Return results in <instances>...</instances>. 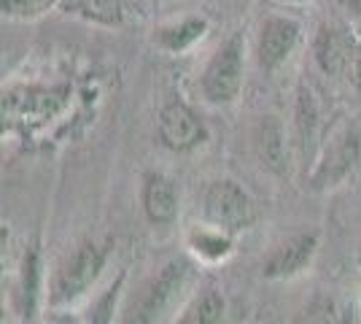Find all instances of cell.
I'll return each instance as SVG.
<instances>
[{"instance_id":"cell-6","label":"cell","mask_w":361,"mask_h":324,"mask_svg":"<svg viewBox=\"0 0 361 324\" xmlns=\"http://www.w3.org/2000/svg\"><path fill=\"white\" fill-rule=\"evenodd\" d=\"M157 136L170 152H192L208 140V127L192 106L183 100H170L159 111Z\"/></svg>"},{"instance_id":"cell-1","label":"cell","mask_w":361,"mask_h":324,"mask_svg":"<svg viewBox=\"0 0 361 324\" xmlns=\"http://www.w3.org/2000/svg\"><path fill=\"white\" fill-rule=\"evenodd\" d=\"M245 81V38L235 30L205 62L200 76V92L211 106H232Z\"/></svg>"},{"instance_id":"cell-12","label":"cell","mask_w":361,"mask_h":324,"mask_svg":"<svg viewBox=\"0 0 361 324\" xmlns=\"http://www.w3.org/2000/svg\"><path fill=\"white\" fill-rule=\"evenodd\" d=\"M143 211L154 224H167L178 216V192L167 176L149 173L143 179Z\"/></svg>"},{"instance_id":"cell-5","label":"cell","mask_w":361,"mask_h":324,"mask_svg":"<svg viewBox=\"0 0 361 324\" xmlns=\"http://www.w3.org/2000/svg\"><path fill=\"white\" fill-rule=\"evenodd\" d=\"M302 38L300 19L288 14H270L262 19L256 32V62L264 73H275L283 68L288 57L297 52Z\"/></svg>"},{"instance_id":"cell-17","label":"cell","mask_w":361,"mask_h":324,"mask_svg":"<svg viewBox=\"0 0 361 324\" xmlns=\"http://www.w3.org/2000/svg\"><path fill=\"white\" fill-rule=\"evenodd\" d=\"M57 6H62V0H0L3 16L6 19H16V22L41 19V16L49 14Z\"/></svg>"},{"instance_id":"cell-7","label":"cell","mask_w":361,"mask_h":324,"mask_svg":"<svg viewBox=\"0 0 361 324\" xmlns=\"http://www.w3.org/2000/svg\"><path fill=\"white\" fill-rule=\"evenodd\" d=\"M361 160V140L359 136L345 127L340 130L334 138L324 146V155L318 157L316 168L310 173V186L313 189H331V186L343 184L353 168Z\"/></svg>"},{"instance_id":"cell-9","label":"cell","mask_w":361,"mask_h":324,"mask_svg":"<svg viewBox=\"0 0 361 324\" xmlns=\"http://www.w3.org/2000/svg\"><path fill=\"white\" fill-rule=\"evenodd\" d=\"M316 248H318L316 232H297V235H291V238L281 241L267 254V260L262 263V276L270 278V281L297 276L316 257Z\"/></svg>"},{"instance_id":"cell-23","label":"cell","mask_w":361,"mask_h":324,"mask_svg":"<svg viewBox=\"0 0 361 324\" xmlns=\"http://www.w3.org/2000/svg\"><path fill=\"white\" fill-rule=\"evenodd\" d=\"M275 3H283V6H305L310 0H275Z\"/></svg>"},{"instance_id":"cell-16","label":"cell","mask_w":361,"mask_h":324,"mask_svg":"<svg viewBox=\"0 0 361 324\" xmlns=\"http://www.w3.org/2000/svg\"><path fill=\"white\" fill-rule=\"evenodd\" d=\"M189 248L208 263H221L232 254V238L221 230H197L189 235Z\"/></svg>"},{"instance_id":"cell-2","label":"cell","mask_w":361,"mask_h":324,"mask_svg":"<svg viewBox=\"0 0 361 324\" xmlns=\"http://www.w3.org/2000/svg\"><path fill=\"white\" fill-rule=\"evenodd\" d=\"M192 281V265L186 260H170V263L151 278L137 294L133 308L124 313L121 324H159L167 311L178 303V297Z\"/></svg>"},{"instance_id":"cell-8","label":"cell","mask_w":361,"mask_h":324,"mask_svg":"<svg viewBox=\"0 0 361 324\" xmlns=\"http://www.w3.org/2000/svg\"><path fill=\"white\" fill-rule=\"evenodd\" d=\"M359 38L345 25L321 22L313 35V60L326 76H345Z\"/></svg>"},{"instance_id":"cell-18","label":"cell","mask_w":361,"mask_h":324,"mask_svg":"<svg viewBox=\"0 0 361 324\" xmlns=\"http://www.w3.org/2000/svg\"><path fill=\"white\" fill-rule=\"evenodd\" d=\"M121 287H124V273L94 300V306L90 311V324H114V313H116V300H119Z\"/></svg>"},{"instance_id":"cell-4","label":"cell","mask_w":361,"mask_h":324,"mask_svg":"<svg viewBox=\"0 0 361 324\" xmlns=\"http://www.w3.org/2000/svg\"><path fill=\"white\" fill-rule=\"evenodd\" d=\"M106 265V251L94 244H81L73 254L60 265L57 276L51 281V306H68L90 292Z\"/></svg>"},{"instance_id":"cell-19","label":"cell","mask_w":361,"mask_h":324,"mask_svg":"<svg viewBox=\"0 0 361 324\" xmlns=\"http://www.w3.org/2000/svg\"><path fill=\"white\" fill-rule=\"evenodd\" d=\"M22 294H25V308L30 316L32 306H35V294H38V251L35 248L25 257V265H22Z\"/></svg>"},{"instance_id":"cell-11","label":"cell","mask_w":361,"mask_h":324,"mask_svg":"<svg viewBox=\"0 0 361 324\" xmlns=\"http://www.w3.org/2000/svg\"><path fill=\"white\" fill-rule=\"evenodd\" d=\"M211 30V22L205 16H180L176 22H167V25H159L154 28V35L151 41L157 47L167 52V54H183L189 49H195L205 35Z\"/></svg>"},{"instance_id":"cell-22","label":"cell","mask_w":361,"mask_h":324,"mask_svg":"<svg viewBox=\"0 0 361 324\" xmlns=\"http://www.w3.org/2000/svg\"><path fill=\"white\" fill-rule=\"evenodd\" d=\"M337 6H340L348 16H353V19L361 22V0H337Z\"/></svg>"},{"instance_id":"cell-10","label":"cell","mask_w":361,"mask_h":324,"mask_svg":"<svg viewBox=\"0 0 361 324\" xmlns=\"http://www.w3.org/2000/svg\"><path fill=\"white\" fill-rule=\"evenodd\" d=\"M251 143L259 165L270 170L275 176H283L288 168V146H286V130L278 116H259L251 130Z\"/></svg>"},{"instance_id":"cell-24","label":"cell","mask_w":361,"mask_h":324,"mask_svg":"<svg viewBox=\"0 0 361 324\" xmlns=\"http://www.w3.org/2000/svg\"><path fill=\"white\" fill-rule=\"evenodd\" d=\"M359 265H361V248H359Z\"/></svg>"},{"instance_id":"cell-14","label":"cell","mask_w":361,"mask_h":324,"mask_svg":"<svg viewBox=\"0 0 361 324\" xmlns=\"http://www.w3.org/2000/svg\"><path fill=\"white\" fill-rule=\"evenodd\" d=\"M62 8L65 14L81 16L87 22L94 25H121V16H124V0H62Z\"/></svg>"},{"instance_id":"cell-21","label":"cell","mask_w":361,"mask_h":324,"mask_svg":"<svg viewBox=\"0 0 361 324\" xmlns=\"http://www.w3.org/2000/svg\"><path fill=\"white\" fill-rule=\"evenodd\" d=\"M345 76L350 78L353 87H359L361 90V38H359V44H356V52H353V60H350V65H348Z\"/></svg>"},{"instance_id":"cell-15","label":"cell","mask_w":361,"mask_h":324,"mask_svg":"<svg viewBox=\"0 0 361 324\" xmlns=\"http://www.w3.org/2000/svg\"><path fill=\"white\" fill-rule=\"evenodd\" d=\"M294 119H297V136H300L302 152H310L318 140V127H321V114H318L313 92L300 84L297 90V106H294Z\"/></svg>"},{"instance_id":"cell-20","label":"cell","mask_w":361,"mask_h":324,"mask_svg":"<svg viewBox=\"0 0 361 324\" xmlns=\"http://www.w3.org/2000/svg\"><path fill=\"white\" fill-rule=\"evenodd\" d=\"M297 324H337L331 303L329 300H313V303L300 313Z\"/></svg>"},{"instance_id":"cell-3","label":"cell","mask_w":361,"mask_h":324,"mask_svg":"<svg viewBox=\"0 0 361 324\" xmlns=\"http://www.w3.org/2000/svg\"><path fill=\"white\" fill-rule=\"evenodd\" d=\"M202 214L216 230L232 235V232L251 227L256 208L248 192L238 181L219 179V181H211L202 192Z\"/></svg>"},{"instance_id":"cell-13","label":"cell","mask_w":361,"mask_h":324,"mask_svg":"<svg viewBox=\"0 0 361 324\" xmlns=\"http://www.w3.org/2000/svg\"><path fill=\"white\" fill-rule=\"evenodd\" d=\"M224 308L226 306L221 292L208 287L186 303V308L180 311V316L173 324H219L224 319Z\"/></svg>"}]
</instances>
